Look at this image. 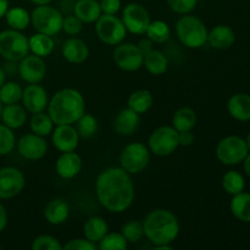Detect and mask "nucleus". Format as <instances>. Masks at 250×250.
Listing matches in <instances>:
<instances>
[{"label":"nucleus","instance_id":"f257e3e1","mask_svg":"<svg viewBox=\"0 0 250 250\" xmlns=\"http://www.w3.org/2000/svg\"><path fill=\"white\" fill-rule=\"evenodd\" d=\"M98 202L105 210L121 214L134 202V185L131 175L124 168L107 167L98 175L95 181Z\"/></svg>","mask_w":250,"mask_h":250},{"label":"nucleus","instance_id":"f03ea898","mask_svg":"<svg viewBox=\"0 0 250 250\" xmlns=\"http://www.w3.org/2000/svg\"><path fill=\"white\" fill-rule=\"evenodd\" d=\"M46 109L55 125H75L85 112V100L75 88H63L51 97Z\"/></svg>","mask_w":250,"mask_h":250},{"label":"nucleus","instance_id":"7ed1b4c3","mask_svg":"<svg viewBox=\"0 0 250 250\" xmlns=\"http://www.w3.org/2000/svg\"><path fill=\"white\" fill-rule=\"evenodd\" d=\"M144 237L153 246L172 244L177 239L181 225L177 216L167 209H154L143 220Z\"/></svg>","mask_w":250,"mask_h":250},{"label":"nucleus","instance_id":"20e7f679","mask_svg":"<svg viewBox=\"0 0 250 250\" xmlns=\"http://www.w3.org/2000/svg\"><path fill=\"white\" fill-rule=\"evenodd\" d=\"M176 34L181 43L189 49H199L208 42V28L197 16L187 14L176 22Z\"/></svg>","mask_w":250,"mask_h":250},{"label":"nucleus","instance_id":"39448f33","mask_svg":"<svg viewBox=\"0 0 250 250\" xmlns=\"http://www.w3.org/2000/svg\"><path fill=\"white\" fill-rule=\"evenodd\" d=\"M63 14L55 6L37 5L31 12V23L39 33L56 36L62 31Z\"/></svg>","mask_w":250,"mask_h":250},{"label":"nucleus","instance_id":"423d86ee","mask_svg":"<svg viewBox=\"0 0 250 250\" xmlns=\"http://www.w3.org/2000/svg\"><path fill=\"white\" fill-rule=\"evenodd\" d=\"M29 54V43L26 34L16 29H5L0 32V55L6 61L19 62Z\"/></svg>","mask_w":250,"mask_h":250},{"label":"nucleus","instance_id":"0eeeda50","mask_svg":"<svg viewBox=\"0 0 250 250\" xmlns=\"http://www.w3.org/2000/svg\"><path fill=\"white\" fill-rule=\"evenodd\" d=\"M150 161V150L141 142L129 143L120 154V165L129 175L143 172Z\"/></svg>","mask_w":250,"mask_h":250},{"label":"nucleus","instance_id":"6e6552de","mask_svg":"<svg viewBox=\"0 0 250 250\" xmlns=\"http://www.w3.org/2000/svg\"><path fill=\"white\" fill-rule=\"evenodd\" d=\"M249 153L246 139L239 136H227L217 143L216 158L226 166L241 164Z\"/></svg>","mask_w":250,"mask_h":250},{"label":"nucleus","instance_id":"1a4fd4ad","mask_svg":"<svg viewBox=\"0 0 250 250\" xmlns=\"http://www.w3.org/2000/svg\"><path fill=\"white\" fill-rule=\"evenodd\" d=\"M178 133L172 126H161L158 127L151 132L148 139V148L151 154L156 156L171 155L180 146V139Z\"/></svg>","mask_w":250,"mask_h":250},{"label":"nucleus","instance_id":"9d476101","mask_svg":"<svg viewBox=\"0 0 250 250\" xmlns=\"http://www.w3.org/2000/svg\"><path fill=\"white\" fill-rule=\"evenodd\" d=\"M95 33L103 43L115 46L125 41L127 29L122 20L116 15L102 14L95 22Z\"/></svg>","mask_w":250,"mask_h":250},{"label":"nucleus","instance_id":"9b49d317","mask_svg":"<svg viewBox=\"0 0 250 250\" xmlns=\"http://www.w3.org/2000/svg\"><path fill=\"white\" fill-rule=\"evenodd\" d=\"M121 20L127 32L137 36L146 33L151 19L148 10L138 2H129L122 10Z\"/></svg>","mask_w":250,"mask_h":250},{"label":"nucleus","instance_id":"f8f14e48","mask_svg":"<svg viewBox=\"0 0 250 250\" xmlns=\"http://www.w3.org/2000/svg\"><path fill=\"white\" fill-rule=\"evenodd\" d=\"M115 63L117 67L126 72H134L143 67L144 55L138 46L133 43H120L115 46L112 53Z\"/></svg>","mask_w":250,"mask_h":250},{"label":"nucleus","instance_id":"ddd939ff","mask_svg":"<svg viewBox=\"0 0 250 250\" xmlns=\"http://www.w3.org/2000/svg\"><path fill=\"white\" fill-rule=\"evenodd\" d=\"M26 177L23 172L14 166L0 168V199L7 200L15 198L23 190Z\"/></svg>","mask_w":250,"mask_h":250},{"label":"nucleus","instance_id":"4468645a","mask_svg":"<svg viewBox=\"0 0 250 250\" xmlns=\"http://www.w3.org/2000/svg\"><path fill=\"white\" fill-rule=\"evenodd\" d=\"M17 151L23 159L29 161L42 160L48 153V142L44 137L28 133L22 136L16 143Z\"/></svg>","mask_w":250,"mask_h":250},{"label":"nucleus","instance_id":"2eb2a0df","mask_svg":"<svg viewBox=\"0 0 250 250\" xmlns=\"http://www.w3.org/2000/svg\"><path fill=\"white\" fill-rule=\"evenodd\" d=\"M19 75L28 84L41 83L46 76V65L43 58L34 54H27L19 61Z\"/></svg>","mask_w":250,"mask_h":250},{"label":"nucleus","instance_id":"dca6fc26","mask_svg":"<svg viewBox=\"0 0 250 250\" xmlns=\"http://www.w3.org/2000/svg\"><path fill=\"white\" fill-rule=\"evenodd\" d=\"M80 136L73 125H55L51 132L53 146L60 153L76 151L80 144Z\"/></svg>","mask_w":250,"mask_h":250},{"label":"nucleus","instance_id":"f3484780","mask_svg":"<svg viewBox=\"0 0 250 250\" xmlns=\"http://www.w3.org/2000/svg\"><path fill=\"white\" fill-rule=\"evenodd\" d=\"M22 105L29 114H38L45 111L49 104V95L45 88L39 83L28 84L22 93Z\"/></svg>","mask_w":250,"mask_h":250},{"label":"nucleus","instance_id":"a211bd4d","mask_svg":"<svg viewBox=\"0 0 250 250\" xmlns=\"http://www.w3.org/2000/svg\"><path fill=\"white\" fill-rule=\"evenodd\" d=\"M55 170L63 180H72L82 170V158L75 151L61 153L55 163Z\"/></svg>","mask_w":250,"mask_h":250},{"label":"nucleus","instance_id":"6ab92c4d","mask_svg":"<svg viewBox=\"0 0 250 250\" xmlns=\"http://www.w3.org/2000/svg\"><path fill=\"white\" fill-rule=\"evenodd\" d=\"M62 56L67 62L80 65L89 58V48L84 41L77 37H71L63 43Z\"/></svg>","mask_w":250,"mask_h":250},{"label":"nucleus","instance_id":"aec40b11","mask_svg":"<svg viewBox=\"0 0 250 250\" xmlns=\"http://www.w3.org/2000/svg\"><path fill=\"white\" fill-rule=\"evenodd\" d=\"M236 42L234 31L227 24H217L211 31L208 32V42L212 49L227 50Z\"/></svg>","mask_w":250,"mask_h":250},{"label":"nucleus","instance_id":"412c9836","mask_svg":"<svg viewBox=\"0 0 250 250\" xmlns=\"http://www.w3.org/2000/svg\"><path fill=\"white\" fill-rule=\"evenodd\" d=\"M141 124V115L131 110L129 107L120 110L114 120V128L120 136H132L138 129Z\"/></svg>","mask_w":250,"mask_h":250},{"label":"nucleus","instance_id":"4be33fe9","mask_svg":"<svg viewBox=\"0 0 250 250\" xmlns=\"http://www.w3.org/2000/svg\"><path fill=\"white\" fill-rule=\"evenodd\" d=\"M70 216V205L61 198L51 199L44 208V219L53 226H60L65 224Z\"/></svg>","mask_w":250,"mask_h":250},{"label":"nucleus","instance_id":"5701e85b","mask_svg":"<svg viewBox=\"0 0 250 250\" xmlns=\"http://www.w3.org/2000/svg\"><path fill=\"white\" fill-rule=\"evenodd\" d=\"M227 110L237 121H250V95L247 93L233 94L227 102Z\"/></svg>","mask_w":250,"mask_h":250},{"label":"nucleus","instance_id":"b1692460","mask_svg":"<svg viewBox=\"0 0 250 250\" xmlns=\"http://www.w3.org/2000/svg\"><path fill=\"white\" fill-rule=\"evenodd\" d=\"M2 124L11 129H19L24 126L27 122V110L24 109L23 105L9 104L2 106L1 116Z\"/></svg>","mask_w":250,"mask_h":250},{"label":"nucleus","instance_id":"393cba45","mask_svg":"<svg viewBox=\"0 0 250 250\" xmlns=\"http://www.w3.org/2000/svg\"><path fill=\"white\" fill-rule=\"evenodd\" d=\"M73 14L83 23H95L102 16V9L98 0H76Z\"/></svg>","mask_w":250,"mask_h":250},{"label":"nucleus","instance_id":"a878e982","mask_svg":"<svg viewBox=\"0 0 250 250\" xmlns=\"http://www.w3.org/2000/svg\"><path fill=\"white\" fill-rule=\"evenodd\" d=\"M109 232V226L106 221L100 216H92L83 225V236L88 241L93 242L98 246L103 237Z\"/></svg>","mask_w":250,"mask_h":250},{"label":"nucleus","instance_id":"bb28decb","mask_svg":"<svg viewBox=\"0 0 250 250\" xmlns=\"http://www.w3.org/2000/svg\"><path fill=\"white\" fill-rule=\"evenodd\" d=\"M143 66L150 75L160 76L167 71L168 60L163 51L153 49L144 55Z\"/></svg>","mask_w":250,"mask_h":250},{"label":"nucleus","instance_id":"cd10ccee","mask_svg":"<svg viewBox=\"0 0 250 250\" xmlns=\"http://www.w3.org/2000/svg\"><path fill=\"white\" fill-rule=\"evenodd\" d=\"M28 43L29 51L43 59L50 55L54 51V48H55V42H54L53 37L48 36V34L39 33V32L29 37Z\"/></svg>","mask_w":250,"mask_h":250},{"label":"nucleus","instance_id":"c85d7f7f","mask_svg":"<svg viewBox=\"0 0 250 250\" xmlns=\"http://www.w3.org/2000/svg\"><path fill=\"white\" fill-rule=\"evenodd\" d=\"M229 209L237 220L250 224V193L243 190L238 194L232 195Z\"/></svg>","mask_w":250,"mask_h":250},{"label":"nucleus","instance_id":"c756f323","mask_svg":"<svg viewBox=\"0 0 250 250\" xmlns=\"http://www.w3.org/2000/svg\"><path fill=\"white\" fill-rule=\"evenodd\" d=\"M195 125H197V114H195V111L192 107H180V109L173 114L172 127L177 132L193 131Z\"/></svg>","mask_w":250,"mask_h":250},{"label":"nucleus","instance_id":"7c9ffc66","mask_svg":"<svg viewBox=\"0 0 250 250\" xmlns=\"http://www.w3.org/2000/svg\"><path fill=\"white\" fill-rule=\"evenodd\" d=\"M154 103L153 94L146 89H138L129 95L127 100V105L131 110L136 111L137 114L142 115L148 112L151 109Z\"/></svg>","mask_w":250,"mask_h":250},{"label":"nucleus","instance_id":"2f4dec72","mask_svg":"<svg viewBox=\"0 0 250 250\" xmlns=\"http://www.w3.org/2000/svg\"><path fill=\"white\" fill-rule=\"evenodd\" d=\"M4 17L6 20L7 26L16 31H23L31 23V14L21 6L9 7Z\"/></svg>","mask_w":250,"mask_h":250},{"label":"nucleus","instance_id":"473e14b6","mask_svg":"<svg viewBox=\"0 0 250 250\" xmlns=\"http://www.w3.org/2000/svg\"><path fill=\"white\" fill-rule=\"evenodd\" d=\"M54 127H55V124L49 116V114H45L44 111L32 114L31 120H29V128H31L32 133L45 138V137L50 136Z\"/></svg>","mask_w":250,"mask_h":250},{"label":"nucleus","instance_id":"72a5a7b5","mask_svg":"<svg viewBox=\"0 0 250 250\" xmlns=\"http://www.w3.org/2000/svg\"><path fill=\"white\" fill-rule=\"evenodd\" d=\"M144 34L154 44H164L170 39L171 28L165 21L155 20V21H150V23H149L148 28H146Z\"/></svg>","mask_w":250,"mask_h":250},{"label":"nucleus","instance_id":"f704fd0d","mask_svg":"<svg viewBox=\"0 0 250 250\" xmlns=\"http://www.w3.org/2000/svg\"><path fill=\"white\" fill-rule=\"evenodd\" d=\"M222 188L229 195H236L243 192L246 188V180L241 172L236 170H229L222 176Z\"/></svg>","mask_w":250,"mask_h":250},{"label":"nucleus","instance_id":"c9c22d12","mask_svg":"<svg viewBox=\"0 0 250 250\" xmlns=\"http://www.w3.org/2000/svg\"><path fill=\"white\" fill-rule=\"evenodd\" d=\"M22 93L23 89L17 82L14 81L5 82L0 88V102L2 103V105L16 104L21 102Z\"/></svg>","mask_w":250,"mask_h":250},{"label":"nucleus","instance_id":"e433bc0d","mask_svg":"<svg viewBox=\"0 0 250 250\" xmlns=\"http://www.w3.org/2000/svg\"><path fill=\"white\" fill-rule=\"evenodd\" d=\"M76 129L78 136L82 139H89L94 137L98 132V121L93 115L83 114L80 119L76 121Z\"/></svg>","mask_w":250,"mask_h":250},{"label":"nucleus","instance_id":"4c0bfd02","mask_svg":"<svg viewBox=\"0 0 250 250\" xmlns=\"http://www.w3.org/2000/svg\"><path fill=\"white\" fill-rule=\"evenodd\" d=\"M127 247L128 242L121 232H107L98 243V248L100 250H126Z\"/></svg>","mask_w":250,"mask_h":250},{"label":"nucleus","instance_id":"58836bf2","mask_svg":"<svg viewBox=\"0 0 250 250\" xmlns=\"http://www.w3.org/2000/svg\"><path fill=\"white\" fill-rule=\"evenodd\" d=\"M122 236L128 243H137L144 237L143 222L138 220H129L121 226Z\"/></svg>","mask_w":250,"mask_h":250},{"label":"nucleus","instance_id":"ea45409f","mask_svg":"<svg viewBox=\"0 0 250 250\" xmlns=\"http://www.w3.org/2000/svg\"><path fill=\"white\" fill-rule=\"evenodd\" d=\"M16 146V137L14 129L9 128L4 124H0V156L7 155Z\"/></svg>","mask_w":250,"mask_h":250},{"label":"nucleus","instance_id":"a19ab883","mask_svg":"<svg viewBox=\"0 0 250 250\" xmlns=\"http://www.w3.org/2000/svg\"><path fill=\"white\" fill-rule=\"evenodd\" d=\"M32 249L33 250H62L63 246L60 243L58 238L49 234H42L36 237L32 242Z\"/></svg>","mask_w":250,"mask_h":250},{"label":"nucleus","instance_id":"79ce46f5","mask_svg":"<svg viewBox=\"0 0 250 250\" xmlns=\"http://www.w3.org/2000/svg\"><path fill=\"white\" fill-rule=\"evenodd\" d=\"M83 29V22L76 16L75 14H68L63 16L62 21V31L65 32L67 36L76 37L82 32Z\"/></svg>","mask_w":250,"mask_h":250},{"label":"nucleus","instance_id":"37998d69","mask_svg":"<svg viewBox=\"0 0 250 250\" xmlns=\"http://www.w3.org/2000/svg\"><path fill=\"white\" fill-rule=\"evenodd\" d=\"M167 5L176 14L187 15L197 7L198 0H167Z\"/></svg>","mask_w":250,"mask_h":250},{"label":"nucleus","instance_id":"c03bdc74","mask_svg":"<svg viewBox=\"0 0 250 250\" xmlns=\"http://www.w3.org/2000/svg\"><path fill=\"white\" fill-rule=\"evenodd\" d=\"M97 248V244L88 241L87 238L71 239L63 246V249L66 250H95Z\"/></svg>","mask_w":250,"mask_h":250},{"label":"nucleus","instance_id":"a18cd8bd","mask_svg":"<svg viewBox=\"0 0 250 250\" xmlns=\"http://www.w3.org/2000/svg\"><path fill=\"white\" fill-rule=\"evenodd\" d=\"M102 14L116 15L121 10V0H99Z\"/></svg>","mask_w":250,"mask_h":250},{"label":"nucleus","instance_id":"49530a36","mask_svg":"<svg viewBox=\"0 0 250 250\" xmlns=\"http://www.w3.org/2000/svg\"><path fill=\"white\" fill-rule=\"evenodd\" d=\"M178 133H180V136H178V139H180V146H192L193 142H194V136H193L192 131L178 132Z\"/></svg>","mask_w":250,"mask_h":250},{"label":"nucleus","instance_id":"de8ad7c7","mask_svg":"<svg viewBox=\"0 0 250 250\" xmlns=\"http://www.w3.org/2000/svg\"><path fill=\"white\" fill-rule=\"evenodd\" d=\"M137 46H138V49L141 50V53L143 54V55H146V54H148L149 51L153 50L154 43L149 38H144V39H142L138 44H137Z\"/></svg>","mask_w":250,"mask_h":250},{"label":"nucleus","instance_id":"09e8293b","mask_svg":"<svg viewBox=\"0 0 250 250\" xmlns=\"http://www.w3.org/2000/svg\"><path fill=\"white\" fill-rule=\"evenodd\" d=\"M7 220H9V216H7L6 209H5V207L2 205V203L0 202V233L6 229Z\"/></svg>","mask_w":250,"mask_h":250},{"label":"nucleus","instance_id":"8fccbe9b","mask_svg":"<svg viewBox=\"0 0 250 250\" xmlns=\"http://www.w3.org/2000/svg\"><path fill=\"white\" fill-rule=\"evenodd\" d=\"M10 5H9V0H0V19L5 16V14L9 10Z\"/></svg>","mask_w":250,"mask_h":250},{"label":"nucleus","instance_id":"3c124183","mask_svg":"<svg viewBox=\"0 0 250 250\" xmlns=\"http://www.w3.org/2000/svg\"><path fill=\"white\" fill-rule=\"evenodd\" d=\"M242 164H243V170L246 172V175L250 177V151L248 153V155L244 158V160L242 161Z\"/></svg>","mask_w":250,"mask_h":250},{"label":"nucleus","instance_id":"603ef678","mask_svg":"<svg viewBox=\"0 0 250 250\" xmlns=\"http://www.w3.org/2000/svg\"><path fill=\"white\" fill-rule=\"evenodd\" d=\"M5 82H6V72H5L4 68L0 66V88H1V85L4 84Z\"/></svg>","mask_w":250,"mask_h":250},{"label":"nucleus","instance_id":"864d4df0","mask_svg":"<svg viewBox=\"0 0 250 250\" xmlns=\"http://www.w3.org/2000/svg\"><path fill=\"white\" fill-rule=\"evenodd\" d=\"M31 2H33L34 5H48V4H51V1L53 0H29Z\"/></svg>","mask_w":250,"mask_h":250},{"label":"nucleus","instance_id":"5fc2aeb1","mask_svg":"<svg viewBox=\"0 0 250 250\" xmlns=\"http://www.w3.org/2000/svg\"><path fill=\"white\" fill-rule=\"evenodd\" d=\"M154 250H172V246L171 244H164V246H154Z\"/></svg>","mask_w":250,"mask_h":250},{"label":"nucleus","instance_id":"6e6d98bb","mask_svg":"<svg viewBox=\"0 0 250 250\" xmlns=\"http://www.w3.org/2000/svg\"><path fill=\"white\" fill-rule=\"evenodd\" d=\"M246 142H247V146H248V149H249V151H250V132H249L248 137H247Z\"/></svg>","mask_w":250,"mask_h":250},{"label":"nucleus","instance_id":"4d7b16f0","mask_svg":"<svg viewBox=\"0 0 250 250\" xmlns=\"http://www.w3.org/2000/svg\"><path fill=\"white\" fill-rule=\"evenodd\" d=\"M2 106H4V105H2V103L0 102V116H1V111H2Z\"/></svg>","mask_w":250,"mask_h":250},{"label":"nucleus","instance_id":"13d9d810","mask_svg":"<svg viewBox=\"0 0 250 250\" xmlns=\"http://www.w3.org/2000/svg\"><path fill=\"white\" fill-rule=\"evenodd\" d=\"M0 249H1V247H0Z\"/></svg>","mask_w":250,"mask_h":250},{"label":"nucleus","instance_id":"bf43d9fd","mask_svg":"<svg viewBox=\"0 0 250 250\" xmlns=\"http://www.w3.org/2000/svg\"><path fill=\"white\" fill-rule=\"evenodd\" d=\"M98 1H99V0H98Z\"/></svg>","mask_w":250,"mask_h":250}]
</instances>
